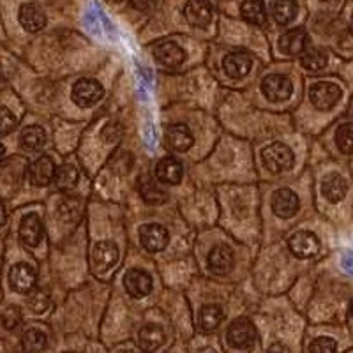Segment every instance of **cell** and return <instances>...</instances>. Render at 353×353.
<instances>
[{"mask_svg":"<svg viewBox=\"0 0 353 353\" xmlns=\"http://www.w3.org/2000/svg\"><path fill=\"white\" fill-rule=\"evenodd\" d=\"M185 20L194 27H207L212 20V8L207 0H189L184 8Z\"/></svg>","mask_w":353,"mask_h":353,"instance_id":"9a60e30c","label":"cell"},{"mask_svg":"<svg viewBox=\"0 0 353 353\" xmlns=\"http://www.w3.org/2000/svg\"><path fill=\"white\" fill-rule=\"evenodd\" d=\"M18 18H20L21 27H23L27 32H39V30H43L44 28V25H46V17H44V12L34 4L21 6Z\"/></svg>","mask_w":353,"mask_h":353,"instance_id":"44dd1931","label":"cell"},{"mask_svg":"<svg viewBox=\"0 0 353 353\" xmlns=\"http://www.w3.org/2000/svg\"><path fill=\"white\" fill-rule=\"evenodd\" d=\"M112 2H121V0H112Z\"/></svg>","mask_w":353,"mask_h":353,"instance_id":"ab89813d","label":"cell"},{"mask_svg":"<svg viewBox=\"0 0 353 353\" xmlns=\"http://www.w3.org/2000/svg\"><path fill=\"white\" fill-rule=\"evenodd\" d=\"M20 321H21L20 309L14 307V305L8 307L4 313H2V325H4L6 329L12 330L17 325H20Z\"/></svg>","mask_w":353,"mask_h":353,"instance_id":"836d02e7","label":"cell"},{"mask_svg":"<svg viewBox=\"0 0 353 353\" xmlns=\"http://www.w3.org/2000/svg\"><path fill=\"white\" fill-rule=\"evenodd\" d=\"M154 0H131L132 8L140 9V11H145V9H149L152 6Z\"/></svg>","mask_w":353,"mask_h":353,"instance_id":"d590c367","label":"cell"},{"mask_svg":"<svg viewBox=\"0 0 353 353\" xmlns=\"http://www.w3.org/2000/svg\"><path fill=\"white\" fill-rule=\"evenodd\" d=\"M78 179H80V173L71 165H62L61 168L55 170V175H53V182L61 191H71L77 188Z\"/></svg>","mask_w":353,"mask_h":353,"instance_id":"4316f807","label":"cell"},{"mask_svg":"<svg viewBox=\"0 0 353 353\" xmlns=\"http://www.w3.org/2000/svg\"><path fill=\"white\" fill-rule=\"evenodd\" d=\"M4 152H6V150H4V145H2V143H0V157H2V156H4Z\"/></svg>","mask_w":353,"mask_h":353,"instance_id":"74e56055","label":"cell"},{"mask_svg":"<svg viewBox=\"0 0 353 353\" xmlns=\"http://www.w3.org/2000/svg\"><path fill=\"white\" fill-rule=\"evenodd\" d=\"M20 140L25 150H39L46 143V132L39 125H28L21 131Z\"/></svg>","mask_w":353,"mask_h":353,"instance_id":"83f0119b","label":"cell"},{"mask_svg":"<svg viewBox=\"0 0 353 353\" xmlns=\"http://www.w3.org/2000/svg\"><path fill=\"white\" fill-rule=\"evenodd\" d=\"M301 55L302 65H304L305 69H309V71H320V69H323L327 65V53L321 52V50L318 48L304 50Z\"/></svg>","mask_w":353,"mask_h":353,"instance_id":"f546056e","label":"cell"},{"mask_svg":"<svg viewBox=\"0 0 353 353\" xmlns=\"http://www.w3.org/2000/svg\"><path fill=\"white\" fill-rule=\"evenodd\" d=\"M124 286L131 297L143 299L152 292V277L141 269H131L125 274Z\"/></svg>","mask_w":353,"mask_h":353,"instance_id":"52a82bcc","label":"cell"},{"mask_svg":"<svg viewBox=\"0 0 353 353\" xmlns=\"http://www.w3.org/2000/svg\"><path fill=\"white\" fill-rule=\"evenodd\" d=\"M21 346L25 352H41L46 348V334L37 329L27 330L21 339Z\"/></svg>","mask_w":353,"mask_h":353,"instance_id":"4dcf8cb0","label":"cell"},{"mask_svg":"<svg viewBox=\"0 0 353 353\" xmlns=\"http://www.w3.org/2000/svg\"><path fill=\"white\" fill-rule=\"evenodd\" d=\"M223 320H225V311H223V307H219L216 304L203 305L200 311V316H198L201 330H205V332L216 330Z\"/></svg>","mask_w":353,"mask_h":353,"instance_id":"cb8c5ba5","label":"cell"},{"mask_svg":"<svg viewBox=\"0 0 353 353\" xmlns=\"http://www.w3.org/2000/svg\"><path fill=\"white\" fill-rule=\"evenodd\" d=\"M336 143L343 154H353V122L343 124L337 129Z\"/></svg>","mask_w":353,"mask_h":353,"instance_id":"1f68e13d","label":"cell"},{"mask_svg":"<svg viewBox=\"0 0 353 353\" xmlns=\"http://www.w3.org/2000/svg\"><path fill=\"white\" fill-rule=\"evenodd\" d=\"M233 267V253L228 245H216L209 253V269L217 276H225Z\"/></svg>","mask_w":353,"mask_h":353,"instance_id":"ac0fdd59","label":"cell"},{"mask_svg":"<svg viewBox=\"0 0 353 353\" xmlns=\"http://www.w3.org/2000/svg\"><path fill=\"white\" fill-rule=\"evenodd\" d=\"M242 18L253 25H263L267 20V11H265L263 0H245L241 8Z\"/></svg>","mask_w":353,"mask_h":353,"instance_id":"f1b7e54d","label":"cell"},{"mask_svg":"<svg viewBox=\"0 0 353 353\" xmlns=\"http://www.w3.org/2000/svg\"><path fill=\"white\" fill-rule=\"evenodd\" d=\"M346 191H348V188H346L345 179L341 175H336V173L327 175L321 182V193L330 203H339L346 196Z\"/></svg>","mask_w":353,"mask_h":353,"instance_id":"7402d4cb","label":"cell"},{"mask_svg":"<svg viewBox=\"0 0 353 353\" xmlns=\"http://www.w3.org/2000/svg\"><path fill=\"white\" fill-rule=\"evenodd\" d=\"M166 145L175 152H185L193 147L194 138L185 124H173L166 129Z\"/></svg>","mask_w":353,"mask_h":353,"instance_id":"5bb4252c","label":"cell"},{"mask_svg":"<svg viewBox=\"0 0 353 353\" xmlns=\"http://www.w3.org/2000/svg\"><path fill=\"white\" fill-rule=\"evenodd\" d=\"M138 341H140V346L145 352H154L165 343V330L156 325V323H149V325H145L140 330Z\"/></svg>","mask_w":353,"mask_h":353,"instance_id":"603a6c76","label":"cell"},{"mask_svg":"<svg viewBox=\"0 0 353 353\" xmlns=\"http://www.w3.org/2000/svg\"><path fill=\"white\" fill-rule=\"evenodd\" d=\"M299 12V6L295 0H274L272 17L279 25H288L295 20Z\"/></svg>","mask_w":353,"mask_h":353,"instance_id":"d4e9b609","label":"cell"},{"mask_svg":"<svg viewBox=\"0 0 353 353\" xmlns=\"http://www.w3.org/2000/svg\"><path fill=\"white\" fill-rule=\"evenodd\" d=\"M43 223L37 214H27L20 223V239L30 248L39 245L43 241Z\"/></svg>","mask_w":353,"mask_h":353,"instance_id":"e0dca14e","label":"cell"},{"mask_svg":"<svg viewBox=\"0 0 353 353\" xmlns=\"http://www.w3.org/2000/svg\"><path fill=\"white\" fill-rule=\"evenodd\" d=\"M154 57H156V61L161 65L175 69L185 61V52L176 43L168 41V43L157 44L156 48H154Z\"/></svg>","mask_w":353,"mask_h":353,"instance_id":"4fadbf2b","label":"cell"},{"mask_svg":"<svg viewBox=\"0 0 353 353\" xmlns=\"http://www.w3.org/2000/svg\"><path fill=\"white\" fill-rule=\"evenodd\" d=\"M350 314L353 316V301H352V304H350Z\"/></svg>","mask_w":353,"mask_h":353,"instance_id":"f35d334b","label":"cell"},{"mask_svg":"<svg viewBox=\"0 0 353 353\" xmlns=\"http://www.w3.org/2000/svg\"><path fill=\"white\" fill-rule=\"evenodd\" d=\"M140 194L147 203L150 205H159L166 200V194L161 191L159 184H156L154 179H150L149 175H143L140 179Z\"/></svg>","mask_w":353,"mask_h":353,"instance_id":"484cf974","label":"cell"},{"mask_svg":"<svg viewBox=\"0 0 353 353\" xmlns=\"http://www.w3.org/2000/svg\"><path fill=\"white\" fill-rule=\"evenodd\" d=\"M309 99L313 103L314 108L327 112L337 105V101L341 99V88L330 81H318L309 90Z\"/></svg>","mask_w":353,"mask_h":353,"instance_id":"7a4b0ae2","label":"cell"},{"mask_svg":"<svg viewBox=\"0 0 353 353\" xmlns=\"http://www.w3.org/2000/svg\"><path fill=\"white\" fill-rule=\"evenodd\" d=\"M290 251L297 258H313L320 251V241L311 232L293 233L288 241Z\"/></svg>","mask_w":353,"mask_h":353,"instance_id":"8992f818","label":"cell"},{"mask_svg":"<svg viewBox=\"0 0 353 353\" xmlns=\"http://www.w3.org/2000/svg\"><path fill=\"white\" fill-rule=\"evenodd\" d=\"M6 221H8V214H6V207L4 203L0 201V228L6 225Z\"/></svg>","mask_w":353,"mask_h":353,"instance_id":"8d00e7d4","label":"cell"},{"mask_svg":"<svg viewBox=\"0 0 353 353\" xmlns=\"http://www.w3.org/2000/svg\"><path fill=\"white\" fill-rule=\"evenodd\" d=\"M337 345L334 339H330V337H318V339H314L313 343H311V346H309V352H321V353H327V352H336Z\"/></svg>","mask_w":353,"mask_h":353,"instance_id":"e575fe53","label":"cell"},{"mask_svg":"<svg viewBox=\"0 0 353 353\" xmlns=\"http://www.w3.org/2000/svg\"><path fill=\"white\" fill-rule=\"evenodd\" d=\"M309 44V36L304 28H293L290 32L283 34L279 39V50L285 55H301Z\"/></svg>","mask_w":353,"mask_h":353,"instance_id":"2e32d148","label":"cell"},{"mask_svg":"<svg viewBox=\"0 0 353 353\" xmlns=\"http://www.w3.org/2000/svg\"><path fill=\"white\" fill-rule=\"evenodd\" d=\"M17 128V117L6 106H0V137H6Z\"/></svg>","mask_w":353,"mask_h":353,"instance_id":"d6a6232c","label":"cell"},{"mask_svg":"<svg viewBox=\"0 0 353 353\" xmlns=\"http://www.w3.org/2000/svg\"><path fill=\"white\" fill-rule=\"evenodd\" d=\"M119 261V248L112 241H101L92 249V265L97 270L112 269Z\"/></svg>","mask_w":353,"mask_h":353,"instance_id":"7c38bea8","label":"cell"},{"mask_svg":"<svg viewBox=\"0 0 353 353\" xmlns=\"http://www.w3.org/2000/svg\"><path fill=\"white\" fill-rule=\"evenodd\" d=\"M156 176L161 184L175 185L182 179V165L175 157H165L156 166Z\"/></svg>","mask_w":353,"mask_h":353,"instance_id":"ffe728a7","label":"cell"},{"mask_svg":"<svg viewBox=\"0 0 353 353\" xmlns=\"http://www.w3.org/2000/svg\"><path fill=\"white\" fill-rule=\"evenodd\" d=\"M140 241L147 251H163L168 245V230L161 225H143L140 228Z\"/></svg>","mask_w":353,"mask_h":353,"instance_id":"ba28073f","label":"cell"},{"mask_svg":"<svg viewBox=\"0 0 353 353\" xmlns=\"http://www.w3.org/2000/svg\"><path fill=\"white\" fill-rule=\"evenodd\" d=\"M261 161L270 173H283L292 168L295 157L288 145L272 143L261 150Z\"/></svg>","mask_w":353,"mask_h":353,"instance_id":"6da1fadb","label":"cell"},{"mask_svg":"<svg viewBox=\"0 0 353 353\" xmlns=\"http://www.w3.org/2000/svg\"><path fill=\"white\" fill-rule=\"evenodd\" d=\"M299 207H301V201L299 196L293 193L292 189H279L272 194V210L276 216L283 217V219H288L297 214Z\"/></svg>","mask_w":353,"mask_h":353,"instance_id":"9c48e42d","label":"cell"},{"mask_svg":"<svg viewBox=\"0 0 353 353\" xmlns=\"http://www.w3.org/2000/svg\"><path fill=\"white\" fill-rule=\"evenodd\" d=\"M223 68H225L226 74L233 80H241V78L248 77L251 68H253V59L245 52H233L228 53L223 61Z\"/></svg>","mask_w":353,"mask_h":353,"instance_id":"30bf717a","label":"cell"},{"mask_svg":"<svg viewBox=\"0 0 353 353\" xmlns=\"http://www.w3.org/2000/svg\"><path fill=\"white\" fill-rule=\"evenodd\" d=\"M261 92L272 103L277 101H286L293 92V85L290 78L283 77V74H269L261 81Z\"/></svg>","mask_w":353,"mask_h":353,"instance_id":"5b68a950","label":"cell"},{"mask_svg":"<svg viewBox=\"0 0 353 353\" xmlns=\"http://www.w3.org/2000/svg\"><path fill=\"white\" fill-rule=\"evenodd\" d=\"M53 175H55V165H53L52 157L41 156L30 166V181L34 185H48L53 181Z\"/></svg>","mask_w":353,"mask_h":353,"instance_id":"d6986e66","label":"cell"},{"mask_svg":"<svg viewBox=\"0 0 353 353\" xmlns=\"http://www.w3.org/2000/svg\"><path fill=\"white\" fill-rule=\"evenodd\" d=\"M103 85L90 78H81L72 87V101L81 108L94 106L103 97Z\"/></svg>","mask_w":353,"mask_h":353,"instance_id":"277c9868","label":"cell"},{"mask_svg":"<svg viewBox=\"0 0 353 353\" xmlns=\"http://www.w3.org/2000/svg\"><path fill=\"white\" fill-rule=\"evenodd\" d=\"M36 270L27 263L14 265L9 272V283L18 293H28L36 286Z\"/></svg>","mask_w":353,"mask_h":353,"instance_id":"8fae6325","label":"cell"},{"mask_svg":"<svg viewBox=\"0 0 353 353\" xmlns=\"http://www.w3.org/2000/svg\"><path fill=\"white\" fill-rule=\"evenodd\" d=\"M226 337H228V343L233 348H249L256 339V327L248 318H237L228 327Z\"/></svg>","mask_w":353,"mask_h":353,"instance_id":"3957f363","label":"cell"}]
</instances>
